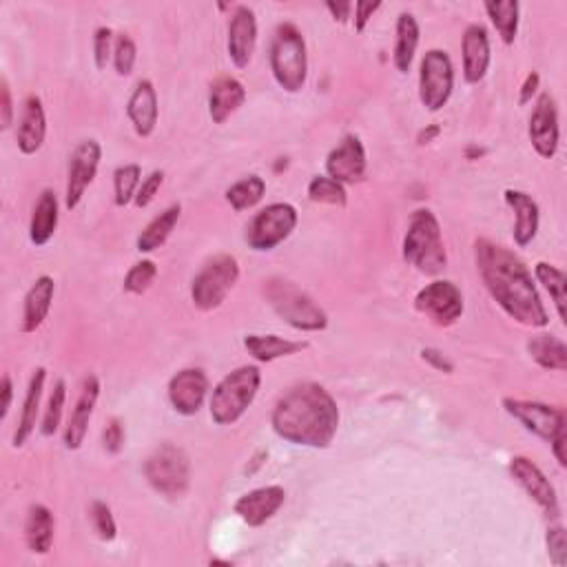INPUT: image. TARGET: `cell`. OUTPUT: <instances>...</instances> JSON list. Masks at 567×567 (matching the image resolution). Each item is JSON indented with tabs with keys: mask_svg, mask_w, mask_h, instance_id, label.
Here are the masks:
<instances>
[{
	"mask_svg": "<svg viewBox=\"0 0 567 567\" xmlns=\"http://www.w3.org/2000/svg\"><path fill=\"white\" fill-rule=\"evenodd\" d=\"M503 195L505 204L517 215V222H514V242L523 249V246L532 244L536 233H539V204L532 200V195L517 189H508Z\"/></svg>",
	"mask_w": 567,
	"mask_h": 567,
	"instance_id": "obj_25",
	"label": "cell"
},
{
	"mask_svg": "<svg viewBox=\"0 0 567 567\" xmlns=\"http://www.w3.org/2000/svg\"><path fill=\"white\" fill-rule=\"evenodd\" d=\"M439 133H441V129L437 125H430L426 129H421L419 136H417V144H421V147H424V144H430L432 140H435Z\"/></svg>",
	"mask_w": 567,
	"mask_h": 567,
	"instance_id": "obj_54",
	"label": "cell"
},
{
	"mask_svg": "<svg viewBox=\"0 0 567 567\" xmlns=\"http://www.w3.org/2000/svg\"><path fill=\"white\" fill-rule=\"evenodd\" d=\"M45 381H47V370L45 368H36L32 379H29V388H27V395H25L23 412H20L18 428L14 432V446L16 448L25 446V441L32 437V432L36 430V421H38V412H40V399H43Z\"/></svg>",
	"mask_w": 567,
	"mask_h": 567,
	"instance_id": "obj_27",
	"label": "cell"
},
{
	"mask_svg": "<svg viewBox=\"0 0 567 567\" xmlns=\"http://www.w3.org/2000/svg\"><path fill=\"white\" fill-rule=\"evenodd\" d=\"M100 397V381L96 375H89L82 381L80 395L76 401V408L71 412L69 424L65 428V448L67 450H78L85 443L89 421L94 417V410Z\"/></svg>",
	"mask_w": 567,
	"mask_h": 567,
	"instance_id": "obj_19",
	"label": "cell"
},
{
	"mask_svg": "<svg viewBox=\"0 0 567 567\" xmlns=\"http://www.w3.org/2000/svg\"><path fill=\"white\" fill-rule=\"evenodd\" d=\"M240 280V264L233 255H215L211 262L202 266V271L193 277L191 300L200 311H215L222 306L226 295Z\"/></svg>",
	"mask_w": 567,
	"mask_h": 567,
	"instance_id": "obj_7",
	"label": "cell"
},
{
	"mask_svg": "<svg viewBox=\"0 0 567 567\" xmlns=\"http://www.w3.org/2000/svg\"><path fill=\"white\" fill-rule=\"evenodd\" d=\"M54 534H56V521L51 510L40 503L32 505L25 521L27 548L34 554H47L51 550V545H54Z\"/></svg>",
	"mask_w": 567,
	"mask_h": 567,
	"instance_id": "obj_28",
	"label": "cell"
},
{
	"mask_svg": "<svg viewBox=\"0 0 567 567\" xmlns=\"http://www.w3.org/2000/svg\"><path fill=\"white\" fill-rule=\"evenodd\" d=\"M503 408L510 417L525 426V430H530L532 435L541 437L545 441H552L559 432L567 430V419L565 410L554 408L548 404H541V401H523V399H503Z\"/></svg>",
	"mask_w": 567,
	"mask_h": 567,
	"instance_id": "obj_12",
	"label": "cell"
},
{
	"mask_svg": "<svg viewBox=\"0 0 567 567\" xmlns=\"http://www.w3.org/2000/svg\"><path fill=\"white\" fill-rule=\"evenodd\" d=\"M381 7V3H368V0H359V3L353 5L355 9V32L362 34L366 25L370 23V18H373V14L377 12V9Z\"/></svg>",
	"mask_w": 567,
	"mask_h": 567,
	"instance_id": "obj_49",
	"label": "cell"
},
{
	"mask_svg": "<svg viewBox=\"0 0 567 567\" xmlns=\"http://www.w3.org/2000/svg\"><path fill=\"white\" fill-rule=\"evenodd\" d=\"M0 96H3V107H0V129L7 131L14 122V102H12V89H9L7 78H3L0 85Z\"/></svg>",
	"mask_w": 567,
	"mask_h": 567,
	"instance_id": "obj_47",
	"label": "cell"
},
{
	"mask_svg": "<svg viewBox=\"0 0 567 567\" xmlns=\"http://www.w3.org/2000/svg\"><path fill=\"white\" fill-rule=\"evenodd\" d=\"M158 277V266L151 260H142L136 266H131V271L125 277V291L133 295H142L144 291H149L151 284L156 282Z\"/></svg>",
	"mask_w": 567,
	"mask_h": 567,
	"instance_id": "obj_40",
	"label": "cell"
},
{
	"mask_svg": "<svg viewBox=\"0 0 567 567\" xmlns=\"http://www.w3.org/2000/svg\"><path fill=\"white\" fill-rule=\"evenodd\" d=\"M244 348L249 350V355L257 362H275V359L291 357L295 353H302L308 348V342H293L280 335H246L244 337Z\"/></svg>",
	"mask_w": 567,
	"mask_h": 567,
	"instance_id": "obj_29",
	"label": "cell"
},
{
	"mask_svg": "<svg viewBox=\"0 0 567 567\" xmlns=\"http://www.w3.org/2000/svg\"><path fill=\"white\" fill-rule=\"evenodd\" d=\"M180 204H173L169 209H164L160 215H156L144 231L138 235V251L140 253H153L158 251L160 246L169 240L171 233L175 231V226L180 222Z\"/></svg>",
	"mask_w": 567,
	"mask_h": 567,
	"instance_id": "obj_31",
	"label": "cell"
},
{
	"mask_svg": "<svg viewBox=\"0 0 567 567\" xmlns=\"http://www.w3.org/2000/svg\"><path fill=\"white\" fill-rule=\"evenodd\" d=\"M271 424L293 446L328 448L339 428V408L324 386L300 384L277 401Z\"/></svg>",
	"mask_w": 567,
	"mask_h": 567,
	"instance_id": "obj_2",
	"label": "cell"
},
{
	"mask_svg": "<svg viewBox=\"0 0 567 567\" xmlns=\"http://www.w3.org/2000/svg\"><path fill=\"white\" fill-rule=\"evenodd\" d=\"M419 47V25L417 18L412 14H399L397 18V40H395V51H393V60L395 67L406 74L412 67V60H415Z\"/></svg>",
	"mask_w": 567,
	"mask_h": 567,
	"instance_id": "obj_32",
	"label": "cell"
},
{
	"mask_svg": "<svg viewBox=\"0 0 567 567\" xmlns=\"http://www.w3.org/2000/svg\"><path fill=\"white\" fill-rule=\"evenodd\" d=\"M530 142L541 158L552 160L559 151V111L550 94H541L530 116Z\"/></svg>",
	"mask_w": 567,
	"mask_h": 567,
	"instance_id": "obj_14",
	"label": "cell"
},
{
	"mask_svg": "<svg viewBox=\"0 0 567 567\" xmlns=\"http://www.w3.org/2000/svg\"><path fill=\"white\" fill-rule=\"evenodd\" d=\"M206 393H209V379L200 368H184L169 381L171 406L184 417L198 415Z\"/></svg>",
	"mask_w": 567,
	"mask_h": 567,
	"instance_id": "obj_17",
	"label": "cell"
},
{
	"mask_svg": "<svg viewBox=\"0 0 567 567\" xmlns=\"http://www.w3.org/2000/svg\"><path fill=\"white\" fill-rule=\"evenodd\" d=\"M246 89L233 76H220L209 89V116L215 125H224L244 105Z\"/></svg>",
	"mask_w": 567,
	"mask_h": 567,
	"instance_id": "obj_24",
	"label": "cell"
},
{
	"mask_svg": "<svg viewBox=\"0 0 567 567\" xmlns=\"http://www.w3.org/2000/svg\"><path fill=\"white\" fill-rule=\"evenodd\" d=\"M474 257H477V271L492 300L514 322L532 328H545L550 324L548 311H545L541 295L532 282V273L517 255L501 244L477 240Z\"/></svg>",
	"mask_w": 567,
	"mask_h": 567,
	"instance_id": "obj_1",
	"label": "cell"
},
{
	"mask_svg": "<svg viewBox=\"0 0 567 567\" xmlns=\"http://www.w3.org/2000/svg\"><path fill=\"white\" fill-rule=\"evenodd\" d=\"M262 384V373L257 366H240L226 375L213 390L211 419L218 426H233L246 410L253 406L257 390Z\"/></svg>",
	"mask_w": 567,
	"mask_h": 567,
	"instance_id": "obj_5",
	"label": "cell"
},
{
	"mask_svg": "<svg viewBox=\"0 0 567 567\" xmlns=\"http://www.w3.org/2000/svg\"><path fill=\"white\" fill-rule=\"evenodd\" d=\"M264 293L273 311L297 331L315 333L324 331L328 326V315L324 313V308L317 306L313 297L304 293L295 282L284 280V277H273V280L266 282Z\"/></svg>",
	"mask_w": 567,
	"mask_h": 567,
	"instance_id": "obj_4",
	"label": "cell"
},
{
	"mask_svg": "<svg viewBox=\"0 0 567 567\" xmlns=\"http://www.w3.org/2000/svg\"><path fill=\"white\" fill-rule=\"evenodd\" d=\"M510 474L514 481L539 503V508L548 514V517H559V497H556V490L550 479L545 477L543 470L536 466V463H532L528 457H514L510 461Z\"/></svg>",
	"mask_w": 567,
	"mask_h": 567,
	"instance_id": "obj_16",
	"label": "cell"
},
{
	"mask_svg": "<svg viewBox=\"0 0 567 567\" xmlns=\"http://www.w3.org/2000/svg\"><path fill=\"white\" fill-rule=\"evenodd\" d=\"M89 519H91V525H94V530H96V534L100 536L102 541H113V539H116V534H118L116 519H113L111 508L105 501H94V503H91Z\"/></svg>",
	"mask_w": 567,
	"mask_h": 567,
	"instance_id": "obj_41",
	"label": "cell"
},
{
	"mask_svg": "<svg viewBox=\"0 0 567 567\" xmlns=\"http://www.w3.org/2000/svg\"><path fill=\"white\" fill-rule=\"evenodd\" d=\"M47 136V118H45V107L43 100L38 96H29L25 100L23 113H20V125L16 133L18 149L25 153V156H34L45 144Z\"/></svg>",
	"mask_w": 567,
	"mask_h": 567,
	"instance_id": "obj_22",
	"label": "cell"
},
{
	"mask_svg": "<svg viewBox=\"0 0 567 567\" xmlns=\"http://www.w3.org/2000/svg\"><path fill=\"white\" fill-rule=\"evenodd\" d=\"M58 229V198L51 189L40 193L34 206L32 224H29V240L36 246H45Z\"/></svg>",
	"mask_w": 567,
	"mask_h": 567,
	"instance_id": "obj_30",
	"label": "cell"
},
{
	"mask_svg": "<svg viewBox=\"0 0 567 567\" xmlns=\"http://www.w3.org/2000/svg\"><path fill=\"white\" fill-rule=\"evenodd\" d=\"M528 353L545 370H567V346L554 335H536L528 342Z\"/></svg>",
	"mask_w": 567,
	"mask_h": 567,
	"instance_id": "obj_33",
	"label": "cell"
},
{
	"mask_svg": "<svg viewBox=\"0 0 567 567\" xmlns=\"http://www.w3.org/2000/svg\"><path fill=\"white\" fill-rule=\"evenodd\" d=\"M162 182H164V173L162 171H153V173L147 175V178L142 180L136 200H133V202H136L138 209H147V206L153 200H156V195H158V191L162 187Z\"/></svg>",
	"mask_w": 567,
	"mask_h": 567,
	"instance_id": "obj_44",
	"label": "cell"
},
{
	"mask_svg": "<svg viewBox=\"0 0 567 567\" xmlns=\"http://www.w3.org/2000/svg\"><path fill=\"white\" fill-rule=\"evenodd\" d=\"M404 260L424 275H439L448 264L437 215L430 209H417L410 215L404 237Z\"/></svg>",
	"mask_w": 567,
	"mask_h": 567,
	"instance_id": "obj_3",
	"label": "cell"
},
{
	"mask_svg": "<svg viewBox=\"0 0 567 567\" xmlns=\"http://www.w3.org/2000/svg\"><path fill=\"white\" fill-rule=\"evenodd\" d=\"M455 89V67L443 49H430L421 60L419 98L428 111H439L448 105Z\"/></svg>",
	"mask_w": 567,
	"mask_h": 567,
	"instance_id": "obj_10",
	"label": "cell"
},
{
	"mask_svg": "<svg viewBox=\"0 0 567 567\" xmlns=\"http://www.w3.org/2000/svg\"><path fill=\"white\" fill-rule=\"evenodd\" d=\"M142 184V169L138 164H125L113 173V189H116V206L125 209L136 200L138 189Z\"/></svg>",
	"mask_w": 567,
	"mask_h": 567,
	"instance_id": "obj_37",
	"label": "cell"
},
{
	"mask_svg": "<svg viewBox=\"0 0 567 567\" xmlns=\"http://www.w3.org/2000/svg\"><path fill=\"white\" fill-rule=\"evenodd\" d=\"M102 446L109 452V455H118L125 446V426H122L120 419H111L105 432H102Z\"/></svg>",
	"mask_w": 567,
	"mask_h": 567,
	"instance_id": "obj_46",
	"label": "cell"
},
{
	"mask_svg": "<svg viewBox=\"0 0 567 567\" xmlns=\"http://www.w3.org/2000/svg\"><path fill=\"white\" fill-rule=\"evenodd\" d=\"M550 446H552V452H554V457L556 461H559V466L561 468H567V455H565V448H567V430L559 432L552 441H550Z\"/></svg>",
	"mask_w": 567,
	"mask_h": 567,
	"instance_id": "obj_52",
	"label": "cell"
},
{
	"mask_svg": "<svg viewBox=\"0 0 567 567\" xmlns=\"http://www.w3.org/2000/svg\"><path fill=\"white\" fill-rule=\"evenodd\" d=\"M113 32L109 27H100L94 36V58L98 69H107L113 51Z\"/></svg>",
	"mask_w": 567,
	"mask_h": 567,
	"instance_id": "obj_45",
	"label": "cell"
},
{
	"mask_svg": "<svg viewBox=\"0 0 567 567\" xmlns=\"http://www.w3.org/2000/svg\"><path fill=\"white\" fill-rule=\"evenodd\" d=\"M297 226V211L293 204L275 202L255 215L249 229H246V242L253 251H273L284 240L291 237Z\"/></svg>",
	"mask_w": 567,
	"mask_h": 567,
	"instance_id": "obj_9",
	"label": "cell"
},
{
	"mask_svg": "<svg viewBox=\"0 0 567 567\" xmlns=\"http://www.w3.org/2000/svg\"><path fill=\"white\" fill-rule=\"evenodd\" d=\"M415 308L426 315L432 324L437 326H452L457 324L463 315V295L448 280H435L424 286L415 297Z\"/></svg>",
	"mask_w": 567,
	"mask_h": 567,
	"instance_id": "obj_11",
	"label": "cell"
},
{
	"mask_svg": "<svg viewBox=\"0 0 567 567\" xmlns=\"http://www.w3.org/2000/svg\"><path fill=\"white\" fill-rule=\"evenodd\" d=\"M421 357H424V362L430 364L435 370H439V373H455V364L450 362V359L441 353V350L437 348H424L421 350Z\"/></svg>",
	"mask_w": 567,
	"mask_h": 567,
	"instance_id": "obj_48",
	"label": "cell"
},
{
	"mask_svg": "<svg viewBox=\"0 0 567 567\" xmlns=\"http://www.w3.org/2000/svg\"><path fill=\"white\" fill-rule=\"evenodd\" d=\"M102 158V147L96 140H82L69 158V173H67V191H65V206L74 211L85 198V191L94 182Z\"/></svg>",
	"mask_w": 567,
	"mask_h": 567,
	"instance_id": "obj_13",
	"label": "cell"
},
{
	"mask_svg": "<svg viewBox=\"0 0 567 567\" xmlns=\"http://www.w3.org/2000/svg\"><path fill=\"white\" fill-rule=\"evenodd\" d=\"M127 113L140 138H149L158 125V91L151 80H140L129 98Z\"/></svg>",
	"mask_w": 567,
	"mask_h": 567,
	"instance_id": "obj_23",
	"label": "cell"
},
{
	"mask_svg": "<svg viewBox=\"0 0 567 567\" xmlns=\"http://www.w3.org/2000/svg\"><path fill=\"white\" fill-rule=\"evenodd\" d=\"M486 12L492 20V25L497 27V32L505 45H512L519 34V12L521 5L517 0H505V3H486Z\"/></svg>",
	"mask_w": 567,
	"mask_h": 567,
	"instance_id": "obj_35",
	"label": "cell"
},
{
	"mask_svg": "<svg viewBox=\"0 0 567 567\" xmlns=\"http://www.w3.org/2000/svg\"><path fill=\"white\" fill-rule=\"evenodd\" d=\"M366 169V149L357 136H346L326 158L328 178H333L339 184L362 182L366 178Z\"/></svg>",
	"mask_w": 567,
	"mask_h": 567,
	"instance_id": "obj_15",
	"label": "cell"
},
{
	"mask_svg": "<svg viewBox=\"0 0 567 567\" xmlns=\"http://www.w3.org/2000/svg\"><path fill=\"white\" fill-rule=\"evenodd\" d=\"M545 543H548V554L550 561L554 565L563 567L567 563V534L561 525H552L548 528V536H545Z\"/></svg>",
	"mask_w": 567,
	"mask_h": 567,
	"instance_id": "obj_43",
	"label": "cell"
},
{
	"mask_svg": "<svg viewBox=\"0 0 567 567\" xmlns=\"http://www.w3.org/2000/svg\"><path fill=\"white\" fill-rule=\"evenodd\" d=\"M286 501V492L280 486H266L242 494L235 501L233 510L246 525L251 528H260L266 521H271Z\"/></svg>",
	"mask_w": 567,
	"mask_h": 567,
	"instance_id": "obj_18",
	"label": "cell"
},
{
	"mask_svg": "<svg viewBox=\"0 0 567 567\" xmlns=\"http://www.w3.org/2000/svg\"><path fill=\"white\" fill-rule=\"evenodd\" d=\"M534 275H536V280L543 284L545 291L550 293L552 302L556 306V313H559L561 322L565 324L567 322V311H565V306H567V277H565V273L561 271V268H556L548 262H539L534 266Z\"/></svg>",
	"mask_w": 567,
	"mask_h": 567,
	"instance_id": "obj_34",
	"label": "cell"
},
{
	"mask_svg": "<svg viewBox=\"0 0 567 567\" xmlns=\"http://www.w3.org/2000/svg\"><path fill=\"white\" fill-rule=\"evenodd\" d=\"M326 9L333 14L337 23L344 25L350 18V12H353V3H326Z\"/></svg>",
	"mask_w": 567,
	"mask_h": 567,
	"instance_id": "obj_53",
	"label": "cell"
},
{
	"mask_svg": "<svg viewBox=\"0 0 567 567\" xmlns=\"http://www.w3.org/2000/svg\"><path fill=\"white\" fill-rule=\"evenodd\" d=\"M0 395H3V401H0V419H5L9 408H12V397H14V384L9 375L3 377V384H0Z\"/></svg>",
	"mask_w": 567,
	"mask_h": 567,
	"instance_id": "obj_51",
	"label": "cell"
},
{
	"mask_svg": "<svg viewBox=\"0 0 567 567\" xmlns=\"http://www.w3.org/2000/svg\"><path fill=\"white\" fill-rule=\"evenodd\" d=\"M483 153H486V151H483V149H477V147H470V149H468V158H470V160H472L474 156H479V158H481V156H483Z\"/></svg>",
	"mask_w": 567,
	"mask_h": 567,
	"instance_id": "obj_55",
	"label": "cell"
},
{
	"mask_svg": "<svg viewBox=\"0 0 567 567\" xmlns=\"http://www.w3.org/2000/svg\"><path fill=\"white\" fill-rule=\"evenodd\" d=\"M539 85H541V76L536 74V71H532V74H528V78H525L523 87H521L519 105H528V102H532V98L536 96V91H539Z\"/></svg>",
	"mask_w": 567,
	"mask_h": 567,
	"instance_id": "obj_50",
	"label": "cell"
},
{
	"mask_svg": "<svg viewBox=\"0 0 567 567\" xmlns=\"http://www.w3.org/2000/svg\"><path fill=\"white\" fill-rule=\"evenodd\" d=\"M65 399H67V384L63 379H58L54 384V390H51L47 408H45V417H43V432L45 437H51L60 426V419H63V410H65Z\"/></svg>",
	"mask_w": 567,
	"mask_h": 567,
	"instance_id": "obj_39",
	"label": "cell"
},
{
	"mask_svg": "<svg viewBox=\"0 0 567 567\" xmlns=\"http://www.w3.org/2000/svg\"><path fill=\"white\" fill-rule=\"evenodd\" d=\"M264 193H266V182L260 178V175H249V178H242L226 191V200H229L233 209L240 213L260 204Z\"/></svg>",
	"mask_w": 567,
	"mask_h": 567,
	"instance_id": "obj_36",
	"label": "cell"
},
{
	"mask_svg": "<svg viewBox=\"0 0 567 567\" xmlns=\"http://www.w3.org/2000/svg\"><path fill=\"white\" fill-rule=\"evenodd\" d=\"M56 282L49 275H40L29 288L25 297V311H23V333H36L51 311V302H54Z\"/></svg>",
	"mask_w": 567,
	"mask_h": 567,
	"instance_id": "obj_26",
	"label": "cell"
},
{
	"mask_svg": "<svg viewBox=\"0 0 567 567\" xmlns=\"http://www.w3.org/2000/svg\"><path fill=\"white\" fill-rule=\"evenodd\" d=\"M308 200L315 202V204H331V206H346L348 202V195L344 184L335 182L333 178H328V175H315L308 184Z\"/></svg>",
	"mask_w": 567,
	"mask_h": 567,
	"instance_id": "obj_38",
	"label": "cell"
},
{
	"mask_svg": "<svg viewBox=\"0 0 567 567\" xmlns=\"http://www.w3.org/2000/svg\"><path fill=\"white\" fill-rule=\"evenodd\" d=\"M136 58H138L136 43H133L127 34H120L116 38V45H113V65H116L118 76H129L133 71V65H136Z\"/></svg>",
	"mask_w": 567,
	"mask_h": 567,
	"instance_id": "obj_42",
	"label": "cell"
},
{
	"mask_svg": "<svg viewBox=\"0 0 567 567\" xmlns=\"http://www.w3.org/2000/svg\"><path fill=\"white\" fill-rule=\"evenodd\" d=\"M461 51H463V78H466V82H470V85H477V82L486 78L490 67L488 29L479 23L468 25L466 32H463Z\"/></svg>",
	"mask_w": 567,
	"mask_h": 567,
	"instance_id": "obj_20",
	"label": "cell"
},
{
	"mask_svg": "<svg viewBox=\"0 0 567 567\" xmlns=\"http://www.w3.org/2000/svg\"><path fill=\"white\" fill-rule=\"evenodd\" d=\"M257 45V20L251 7H237L229 25V56L237 69L249 67Z\"/></svg>",
	"mask_w": 567,
	"mask_h": 567,
	"instance_id": "obj_21",
	"label": "cell"
},
{
	"mask_svg": "<svg viewBox=\"0 0 567 567\" xmlns=\"http://www.w3.org/2000/svg\"><path fill=\"white\" fill-rule=\"evenodd\" d=\"M144 477L151 488L164 494V497H180L187 492L191 479V463L184 450L171 443L156 448L144 461Z\"/></svg>",
	"mask_w": 567,
	"mask_h": 567,
	"instance_id": "obj_8",
	"label": "cell"
},
{
	"mask_svg": "<svg viewBox=\"0 0 567 567\" xmlns=\"http://www.w3.org/2000/svg\"><path fill=\"white\" fill-rule=\"evenodd\" d=\"M268 58H271V71L277 85L288 94H297L304 89L308 78V54L300 29L291 23L277 27Z\"/></svg>",
	"mask_w": 567,
	"mask_h": 567,
	"instance_id": "obj_6",
	"label": "cell"
}]
</instances>
